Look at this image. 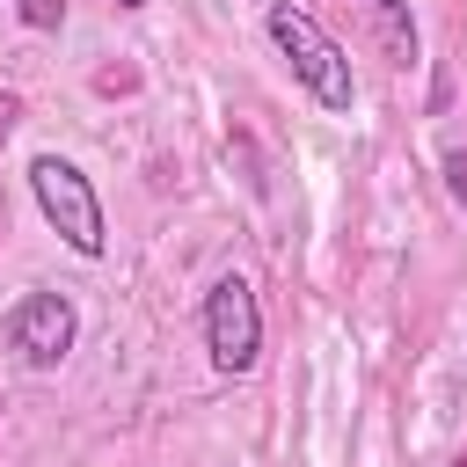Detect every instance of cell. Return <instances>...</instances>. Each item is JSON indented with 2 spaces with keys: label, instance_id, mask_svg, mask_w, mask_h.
Listing matches in <instances>:
<instances>
[{
  "label": "cell",
  "instance_id": "cell-1",
  "mask_svg": "<svg viewBox=\"0 0 467 467\" xmlns=\"http://www.w3.org/2000/svg\"><path fill=\"white\" fill-rule=\"evenodd\" d=\"M263 29H270V44H277V58L292 66V80L321 102V109H336V117H350V102H358V80H350V58H343V44L306 15V7H292V0H270V15H263Z\"/></svg>",
  "mask_w": 467,
  "mask_h": 467
},
{
  "label": "cell",
  "instance_id": "cell-2",
  "mask_svg": "<svg viewBox=\"0 0 467 467\" xmlns=\"http://www.w3.org/2000/svg\"><path fill=\"white\" fill-rule=\"evenodd\" d=\"M29 190H36V212L58 226V241H66L73 255H102V241H109V226H102V197L88 190V175H80L73 161L36 153V161H29Z\"/></svg>",
  "mask_w": 467,
  "mask_h": 467
},
{
  "label": "cell",
  "instance_id": "cell-3",
  "mask_svg": "<svg viewBox=\"0 0 467 467\" xmlns=\"http://www.w3.org/2000/svg\"><path fill=\"white\" fill-rule=\"evenodd\" d=\"M204 350H212V372H255L263 358V306H255V285L248 277H219L204 292Z\"/></svg>",
  "mask_w": 467,
  "mask_h": 467
},
{
  "label": "cell",
  "instance_id": "cell-4",
  "mask_svg": "<svg viewBox=\"0 0 467 467\" xmlns=\"http://www.w3.org/2000/svg\"><path fill=\"white\" fill-rule=\"evenodd\" d=\"M73 336H80V321H73V299H66V292H22L15 314H7V350H15L22 365H36V372L66 365Z\"/></svg>",
  "mask_w": 467,
  "mask_h": 467
},
{
  "label": "cell",
  "instance_id": "cell-5",
  "mask_svg": "<svg viewBox=\"0 0 467 467\" xmlns=\"http://www.w3.org/2000/svg\"><path fill=\"white\" fill-rule=\"evenodd\" d=\"M365 15H372V29H379L387 58H394V66H416V22H409V0H365Z\"/></svg>",
  "mask_w": 467,
  "mask_h": 467
},
{
  "label": "cell",
  "instance_id": "cell-6",
  "mask_svg": "<svg viewBox=\"0 0 467 467\" xmlns=\"http://www.w3.org/2000/svg\"><path fill=\"white\" fill-rule=\"evenodd\" d=\"M22 22L29 29H58L66 22V0H22Z\"/></svg>",
  "mask_w": 467,
  "mask_h": 467
},
{
  "label": "cell",
  "instance_id": "cell-7",
  "mask_svg": "<svg viewBox=\"0 0 467 467\" xmlns=\"http://www.w3.org/2000/svg\"><path fill=\"white\" fill-rule=\"evenodd\" d=\"M445 190L467 204V146H452V153H445Z\"/></svg>",
  "mask_w": 467,
  "mask_h": 467
},
{
  "label": "cell",
  "instance_id": "cell-8",
  "mask_svg": "<svg viewBox=\"0 0 467 467\" xmlns=\"http://www.w3.org/2000/svg\"><path fill=\"white\" fill-rule=\"evenodd\" d=\"M117 7H146V0H117Z\"/></svg>",
  "mask_w": 467,
  "mask_h": 467
},
{
  "label": "cell",
  "instance_id": "cell-9",
  "mask_svg": "<svg viewBox=\"0 0 467 467\" xmlns=\"http://www.w3.org/2000/svg\"><path fill=\"white\" fill-rule=\"evenodd\" d=\"M0 124H7V117H0Z\"/></svg>",
  "mask_w": 467,
  "mask_h": 467
}]
</instances>
